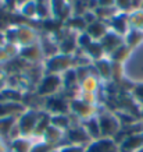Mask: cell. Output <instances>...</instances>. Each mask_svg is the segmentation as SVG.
<instances>
[{"instance_id":"6da1fadb","label":"cell","mask_w":143,"mask_h":152,"mask_svg":"<svg viewBox=\"0 0 143 152\" xmlns=\"http://www.w3.org/2000/svg\"><path fill=\"white\" fill-rule=\"evenodd\" d=\"M36 123H38V117H36V113L32 110L27 112L24 116H21V120H20V126L18 129L21 131V134H31L32 131H35V127H36Z\"/></svg>"},{"instance_id":"7a4b0ae2","label":"cell","mask_w":143,"mask_h":152,"mask_svg":"<svg viewBox=\"0 0 143 152\" xmlns=\"http://www.w3.org/2000/svg\"><path fill=\"white\" fill-rule=\"evenodd\" d=\"M99 124H100V131H102V134H104V135L114 134L117 130H118V121H117L113 116H108V115L100 116Z\"/></svg>"},{"instance_id":"3957f363","label":"cell","mask_w":143,"mask_h":152,"mask_svg":"<svg viewBox=\"0 0 143 152\" xmlns=\"http://www.w3.org/2000/svg\"><path fill=\"white\" fill-rule=\"evenodd\" d=\"M140 148H143V135H140V134L128 137L121 145L122 152H138V149H140Z\"/></svg>"},{"instance_id":"277c9868","label":"cell","mask_w":143,"mask_h":152,"mask_svg":"<svg viewBox=\"0 0 143 152\" xmlns=\"http://www.w3.org/2000/svg\"><path fill=\"white\" fill-rule=\"evenodd\" d=\"M88 152H116V145L113 141L108 140H100L93 142L88 148Z\"/></svg>"},{"instance_id":"5b68a950","label":"cell","mask_w":143,"mask_h":152,"mask_svg":"<svg viewBox=\"0 0 143 152\" xmlns=\"http://www.w3.org/2000/svg\"><path fill=\"white\" fill-rule=\"evenodd\" d=\"M15 124V117L9 116V117H0V134L1 135H9Z\"/></svg>"},{"instance_id":"8992f818","label":"cell","mask_w":143,"mask_h":152,"mask_svg":"<svg viewBox=\"0 0 143 152\" xmlns=\"http://www.w3.org/2000/svg\"><path fill=\"white\" fill-rule=\"evenodd\" d=\"M11 148L14 149V152H31V142L25 138H17L14 140L11 144Z\"/></svg>"},{"instance_id":"52a82bcc","label":"cell","mask_w":143,"mask_h":152,"mask_svg":"<svg viewBox=\"0 0 143 152\" xmlns=\"http://www.w3.org/2000/svg\"><path fill=\"white\" fill-rule=\"evenodd\" d=\"M86 133H88L89 137H93V138H97V137L102 134L99 120H96V119H89L88 120V123H86Z\"/></svg>"},{"instance_id":"ba28073f","label":"cell","mask_w":143,"mask_h":152,"mask_svg":"<svg viewBox=\"0 0 143 152\" xmlns=\"http://www.w3.org/2000/svg\"><path fill=\"white\" fill-rule=\"evenodd\" d=\"M56 87H58V78L56 77H50V78L45 80L40 85V94H50L56 89Z\"/></svg>"},{"instance_id":"9c48e42d","label":"cell","mask_w":143,"mask_h":152,"mask_svg":"<svg viewBox=\"0 0 143 152\" xmlns=\"http://www.w3.org/2000/svg\"><path fill=\"white\" fill-rule=\"evenodd\" d=\"M45 142H53V141H58L61 137V133H60V129H57L54 126H50L49 129L45 131Z\"/></svg>"},{"instance_id":"30bf717a","label":"cell","mask_w":143,"mask_h":152,"mask_svg":"<svg viewBox=\"0 0 143 152\" xmlns=\"http://www.w3.org/2000/svg\"><path fill=\"white\" fill-rule=\"evenodd\" d=\"M69 138L72 142H83V141H88L89 135L88 133L82 129H75L69 133Z\"/></svg>"},{"instance_id":"8fae6325","label":"cell","mask_w":143,"mask_h":152,"mask_svg":"<svg viewBox=\"0 0 143 152\" xmlns=\"http://www.w3.org/2000/svg\"><path fill=\"white\" fill-rule=\"evenodd\" d=\"M21 107L18 105L14 103H0V116L1 117H9V115H11L14 110H20Z\"/></svg>"},{"instance_id":"7c38bea8","label":"cell","mask_w":143,"mask_h":152,"mask_svg":"<svg viewBox=\"0 0 143 152\" xmlns=\"http://www.w3.org/2000/svg\"><path fill=\"white\" fill-rule=\"evenodd\" d=\"M68 119L65 117V116H54L53 119H51V124L57 127V129H64L68 126Z\"/></svg>"},{"instance_id":"4fadbf2b","label":"cell","mask_w":143,"mask_h":152,"mask_svg":"<svg viewBox=\"0 0 143 152\" xmlns=\"http://www.w3.org/2000/svg\"><path fill=\"white\" fill-rule=\"evenodd\" d=\"M31 152H51V145L49 142L38 144L31 148Z\"/></svg>"},{"instance_id":"5bb4252c","label":"cell","mask_w":143,"mask_h":152,"mask_svg":"<svg viewBox=\"0 0 143 152\" xmlns=\"http://www.w3.org/2000/svg\"><path fill=\"white\" fill-rule=\"evenodd\" d=\"M82 85H83V88H85L88 92H92L93 89L96 88V80L93 78V77H88L86 80H83Z\"/></svg>"},{"instance_id":"9a60e30c","label":"cell","mask_w":143,"mask_h":152,"mask_svg":"<svg viewBox=\"0 0 143 152\" xmlns=\"http://www.w3.org/2000/svg\"><path fill=\"white\" fill-rule=\"evenodd\" d=\"M60 152H85L82 147H78V145H72V147H65L63 148Z\"/></svg>"},{"instance_id":"2e32d148","label":"cell","mask_w":143,"mask_h":152,"mask_svg":"<svg viewBox=\"0 0 143 152\" xmlns=\"http://www.w3.org/2000/svg\"><path fill=\"white\" fill-rule=\"evenodd\" d=\"M4 149H3V145H1V141H0V152H3Z\"/></svg>"},{"instance_id":"e0dca14e","label":"cell","mask_w":143,"mask_h":152,"mask_svg":"<svg viewBox=\"0 0 143 152\" xmlns=\"http://www.w3.org/2000/svg\"><path fill=\"white\" fill-rule=\"evenodd\" d=\"M51 152H57V151H51Z\"/></svg>"}]
</instances>
